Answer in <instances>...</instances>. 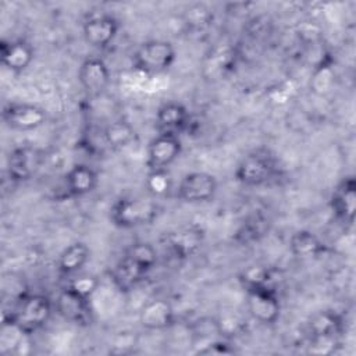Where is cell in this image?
I'll return each mask as SVG.
<instances>
[{
    "label": "cell",
    "mask_w": 356,
    "mask_h": 356,
    "mask_svg": "<svg viewBox=\"0 0 356 356\" xmlns=\"http://www.w3.org/2000/svg\"><path fill=\"white\" fill-rule=\"evenodd\" d=\"M54 303L40 293H22L15 299L10 314H4L3 321L15 325L25 335H32L43 328L51 317Z\"/></svg>",
    "instance_id": "obj_1"
},
{
    "label": "cell",
    "mask_w": 356,
    "mask_h": 356,
    "mask_svg": "<svg viewBox=\"0 0 356 356\" xmlns=\"http://www.w3.org/2000/svg\"><path fill=\"white\" fill-rule=\"evenodd\" d=\"M160 214V206L152 197L122 196L110 207V221L121 229L150 225Z\"/></svg>",
    "instance_id": "obj_2"
},
{
    "label": "cell",
    "mask_w": 356,
    "mask_h": 356,
    "mask_svg": "<svg viewBox=\"0 0 356 356\" xmlns=\"http://www.w3.org/2000/svg\"><path fill=\"white\" fill-rule=\"evenodd\" d=\"M177 58L174 44L164 39H150L139 44L132 56V67L145 75H157L171 68Z\"/></svg>",
    "instance_id": "obj_3"
},
{
    "label": "cell",
    "mask_w": 356,
    "mask_h": 356,
    "mask_svg": "<svg viewBox=\"0 0 356 356\" xmlns=\"http://www.w3.org/2000/svg\"><path fill=\"white\" fill-rule=\"evenodd\" d=\"M246 309L253 320L260 324H274L280 318L281 305L275 288L256 286L245 289Z\"/></svg>",
    "instance_id": "obj_4"
},
{
    "label": "cell",
    "mask_w": 356,
    "mask_h": 356,
    "mask_svg": "<svg viewBox=\"0 0 356 356\" xmlns=\"http://www.w3.org/2000/svg\"><path fill=\"white\" fill-rule=\"evenodd\" d=\"M275 174V163L271 156L264 152H254L245 156L236 170L235 179L245 186H261L267 184Z\"/></svg>",
    "instance_id": "obj_5"
},
{
    "label": "cell",
    "mask_w": 356,
    "mask_h": 356,
    "mask_svg": "<svg viewBox=\"0 0 356 356\" xmlns=\"http://www.w3.org/2000/svg\"><path fill=\"white\" fill-rule=\"evenodd\" d=\"M182 142L174 132L163 131L147 145L146 164L149 170H167L181 154Z\"/></svg>",
    "instance_id": "obj_6"
},
{
    "label": "cell",
    "mask_w": 356,
    "mask_h": 356,
    "mask_svg": "<svg viewBox=\"0 0 356 356\" xmlns=\"http://www.w3.org/2000/svg\"><path fill=\"white\" fill-rule=\"evenodd\" d=\"M218 184L217 178L204 171L185 174L177 188V196L186 203H204L214 197Z\"/></svg>",
    "instance_id": "obj_7"
},
{
    "label": "cell",
    "mask_w": 356,
    "mask_h": 356,
    "mask_svg": "<svg viewBox=\"0 0 356 356\" xmlns=\"http://www.w3.org/2000/svg\"><path fill=\"white\" fill-rule=\"evenodd\" d=\"M4 124L14 131H35L44 125L47 115L44 110L32 103H8L1 113Z\"/></svg>",
    "instance_id": "obj_8"
},
{
    "label": "cell",
    "mask_w": 356,
    "mask_h": 356,
    "mask_svg": "<svg viewBox=\"0 0 356 356\" xmlns=\"http://www.w3.org/2000/svg\"><path fill=\"white\" fill-rule=\"evenodd\" d=\"M54 307L64 320L72 324L88 325L92 321L90 299L79 295L68 285L58 292Z\"/></svg>",
    "instance_id": "obj_9"
},
{
    "label": "cell",
    "mask_w": 356,
    "mask_h": 356,
    "mask_svg": "<svg viewBox=\"0 0 356 356\" xmlns=\"http://www.w3.org/2000/svg\"><path fill=\"white\" fill-rule=\"evenodd\" d=\"M42 161L43 156L39 149L32 146L15 147L7 157L8 178L13 182H25L39 171Z\"/></svg>",
    "instance_id": "obj_10"
},
{
    "label": "cell",
    "mask_w": 356,
    "mask_h": 356,
    "mask_svg": "<svg viewBox=\"0 0 356 356\" xmlns=\"http://www.w3.org/2000/svg\"><path fill=\"white\" fill-rule=\"evenodd\" d=\"M78 79L82 89L89 96L103 93L110 83V70L100 57L85 58L78 68Z\"/></svg>",
    "instance_id": "obj_11"
},
{
    "label": "cell",
    "mask_w": 356,
    "mask_h": 356,
    "mask_svg": "<svg viewBox=\"0 0 356 356\" xmlns=\"http://www.w3.org/2000/svg\"><path fill=\"white\" fill-rule=\"evenodd\" d=\"M204 239L203 229L197 225L181 227L165 236V246L177 259H189L197 253Z\"/></svg>",
    "instance_id": "obj_12"
},
{
    "label": "cell",
    "mask_w": 356,
    "mask_h": 356,
    "mask_svg": "<svg viewBox=\"0 0 356 356\" xmlns=\"http://www.w3.org/2000/svg\"><path fill=\"white\" fill-rule=\"evenodd\" d=\"M118 21L113 15H93L83 22L82 35L85 42L95 49L107 47L117 36Z\"/></svg>",
    "instance_id": "obj_13"
},
{
    "label": "cell",
    "mask_w": 356,
    "mask_h": 356,
    "mask_svg": "<svg viewBox=\"0 0 356 356\" xmlns=\"http://www.w3.org/2000/svg\"><path fill=\"white\" fill-rule=\"evenodd\" d=\"M140 325L150 331L167 330L175 323V312L171 303L157 298L146 302L139 312Z\"/></svg>",
    "instance_id": "obj_14"
},
{
    "label": "cell",
    "mask_w": 356,
    "mask_h": 356,
    "mask_svg": "<svg viewBox=\"0 0 356 356\" xmlns=\"http://www.w3.org/2000/svg\"><path fill=\"white\" fill-rule=\"evenodd\" d=\"M33 47L22 39H3L0 42V61L11 72L19 74L25 71L33 61Z\"/></svg>",
    "instance_id": "obj_15"
},
{
    "label": "cell",
    "mask_w": 356,
    "mask_h": 356,
    "mask_svg": "<svg viewBox=\"0 0 356 356\" xmlns=\"http://www.w3.org/2000/svg\"><path fill=\"white\" fill-rule=\"evenodd\" d=\"M330 206L332 213L343 222L352 224L356 211V184L352 177L343 178L334 189Z\"/></svg>",
    "instance_id": "obj_16"
},
{
    "label": "cell",
    "mask_w": 356,
    "mask_h": 356,
    "mask_svg": "<svg viewBox=\"0 0 356 356\" xmlns=\"http://www.w3.org/2000/svg\"><path fill=\"white\" fill-rule=\"evenodd\" d=\"M97 184V172L86 164H75L64 175V188L68 196L72 197L92 193L96 189Z\"/></svg>",
    "instance_id": "obj_17"
},
{
    "label": "cell",
    "mask_w": 356,
    "mask_h": 356,
    "mask_svg": "<svg viewBox=\"0 0 356 356\" xmlns=\"http://www.w3.org/2000/svg\"><path fill=\"white\" fill-rule=\"evenodd\" d=\"M289 252L300 260L320 257L327 252V245L323 239L309 229H299L289 238Z\"/></svg>",
    "instance_id": "obj_18"
},
{
    "label": "cell",
    "mask_w": 356,
    "mask_h": 356,
    "mask_svg": "<svg viewBox=\"0 0 356 356\" xmlns=\"http://www.w3.org/2000/svg\"><path fill=\"white\" fill-rule=\"evenodd\" d=\"M312 341H335L342 331V318L331 310H321L313 314L307 323Z\"/></svg>",
    "instance_id": "obj_19"
},
{
    "label": "cell",
    "mask_w": 356,
    "mask_h": 356,
    "mask_svg": "<svg viewBox=\"0 0 356 356\" xmlns=\"http://www.w3.org/2000/svg\"><path fill=\"white\" fill-rule=\"evenodd\" d=\"M156 121L163 131L178 134L188 128L191 122L189 110L179 102H167L156 113Z\"/></svg>",
    "instance_id": "obj_20"
},
{
    "label": "cell",
    "mask_w": 356,
    "mask_h": 356,
    "mask_svg": "<svg viewBox=\"0 0 356 356\" xmlns=\"http://www.w3.org/2000/svg\"><path fill=\"white\" fill-rule=\"evenodd\" d=\"M90 257V250L83 242L70 243L63 249L57 259V271L61 275L78 274L82 267L88 263Z\"/></svg>",
    "instance_id": "obj_21"
},
{
    "label": "cell",
    "mask_w": 356,
    "mask_h": 356,
    "mask_svg": "<svg viewBox=\"0 0 356 356\" xmlns=\"http://www.w3.org/2000/svg\"><path fill=\"white\" fill-rule=\"evenodd\" d=\"M102 140L110 150H122L136 140V131L128 121L117 120L102 131Z\"/></svg>",
    "instance_id": "obj_22"
},
{
    "label": "cell",
    "mask_w": 356,
    "mask_h": 356,
    "mask_svg": "<svg viewBox=\"0 0 356 356\" xmlns=\"http://www.w3.org/2000/svg\"><path fill=\"white\" fill-rule=\"evenodd\" d=\"M110 275H111V280H113L114 285L121 292H128V291L134 289L146 277V274L140 268H138L125 256H122L115 263Z\"/></svg>",
    "instance_id": "obj_23"
},
{
    "label": "cell",
    "mask_w": 356,
    "mask_h": 356,
    "mask_svg": "<svg viewBox=\"0 0 356 356\" xmlns=\"http://www.w3.org/2000/svg\"><path fill=\"white\" fill-rule=\"evenodd\" d=\"M138 268H140L146 275L157 264V250L149 242H135L124 253Z\"/></svg>",
    "instance_id": "obj_24"
},
{
    "label": "cell",
    "mask_w": 356,
    "mask_h": 356,
    "mask_svg": "<svg viewBox=\"0 0 356 356\" xmlns=\"http://www.w3.org/2000/svg\"><path fill=\"white\" fill-rule=\"evenodd\" d=\"M239 281L243 289L256 288V286H274L273 271L264 266H249L239 275Z\"/></svg>",
    "instance_id": "obj_25"
},
{
    "label": "cell",
    "mask_w": 356,
    "mask_h": 356,
    "mask_svg": "<svg viewBox=\"0 0 356 356\" xmlns=\"http://www.w3.org/2000/svg\"><path fill=\"white\" fill-rule=\"evenodd\" d=\"M146 188L153 196H164L171 189V178L167 170H152L147 175Z\"/></svg>",
    "instance_id": "obj_26"
},
{
    "label": "cell",
    "mask_w": 356,
    "mask_h": 356,
    "mask_svg": "<svg viewBox=\"0 0 356 356\" xmlns=\"http://www.w3.org/2000/svg\"><path fill=\"white\" fill-rule=\"evenodd\" d=\"M68 286L79 295L90 299L99 286V281L93 275H78L68 284Z\"/></svg>",
    "instance_id": "obj_27"
},
{
    "label": "cell",
    "mask_w": 356,
    "mask_h": 356,
    "mask_svg": "<svg viewBox=\"0 0 356 356\" xmlns=\"http://www.w3.org/2000/svg\"><path fill=\"white\" fill-rule=\"evenodd\" d=\"M197 355H232L235 353V349L224 339H214L204 345H202L197 350Z\"/></svg>",
    "instance_id": "obj_28"
}]
</instances>
